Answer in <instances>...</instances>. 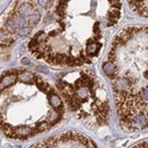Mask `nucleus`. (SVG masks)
<instances>
[{
	"label": "nucleus",
	"mask_w": 148,
	"mask_h": 148,
	"mask_svg": "<svg viewBox=\"0 0 148 148\" xmlns=\"http://www.w3.org/2000/svg\"><path fill=\"white\" fill-rule=\"evenodd\" d=\"M38 47H39V44L37 43L34 39L29 43V49H30V52H31V53H34L37 50H38Z\"/></svg>",
	"instance_id": "f3484780"
},
{
	"label": "nucleus",
	"mask_w": 148,
	"mask_h": 148,
	"mask_svg": "<svg viewBox=\"0 0 148 148\" xmlns=\"http://www.w3.org/2000/svg\"><path fill=\"white\" fill-rule=\"evenodd\" d=\"M12 34L8 33L4 27H0V46L1 47H7L10 46L12 43H13V39H12Z\"/></svg>",
	"instance_id": "0eeeda50"
},
{
	"label": "nucleus",
	"mask_w": 148,
	"mask_h": 148,
	"mask_svg": "<svg viewBox=\"0 0 148 148\" xmlns=\"http://www.w3.org/2000/svg\"><path fill=\"white\" fill-rule=\"evenodd\" d=\"M109 3L112 4L114 7H116V8L121 7V1H120V0H109Z\"/></svg>",
	"instance_id": "6ab92c4d"
},
{
	"label": "nucleus",
	"mask_w": 148,
	"mask_h": 148,
	"mask_svg": "<svg viewBox=\"0 0 148 148\" xmlns=\"http://www.w3.org/2000/svg\"><path fill=\"white\" fill-rule=\"evenodd\" d=\"M21 64L23 65H30L31 64V62H30V59L29 58H26V57H24V58H21Z\"/></svg>",
	"instance_id": "412c9836"
},
{
	"label": "nucleus",
	"mask_w": 148,
	"mask_h": 148,
	"mask_svg": "<svg viewBox=\"0 0 148 148\" xmlns=\"http://www.w3.org/2000/svg\"><path fill=\"white\" fill-rule=\"evenodd\" d=\"M4 29L8 32V33H11V34H13V33H16L17 32V30H18V27H17V25L13 23V20H12L11 18H6V20H5V25H4Z\"/></svg>",
	"instance_id": "ddd939ff"
},
{
	"label": "nucleus",
	"mask_w": 148,
	"mask_h": 148,
	"mask_svg": "<svg viewBox=\"0 0 148 148\" xmlns=\"http://www.w3.org/2000/svg\"><path fill=\"white\" fill-rule=\"evenodd\" d=\"M33 10H34V6L31 0H19L16 6V11L24 18H27L33 12Z\"/></svg>",
	"instance_id": "7ed1b4c3"
},
{
	"label": "nucleus",
	"mask_w": 148,
	"mask_h": 148,
	"mask_svg": "<svg viewBox=\"0 0 148 148\" xmlns=\"http://www.w3.org/2000/svg\"><path fill=\"white\" fill-rule=\"evenodd\" d=\"M34 78H36V75L30 71H18V79L25 84H33L34 83Z\"/></svg>",
	"instance_id": "423d86ee"
},
{
	"label": "nucleus",
	"mask_w": 148,
	"mask_h": 148,
	"mask_svg": "<svg viewBox=\"0 0 148 148\" xmlns=\"http://www.w3.org/2000/svg\"><path fill=\"white\" fill-rule=\"evenodd\" d=\"M102 69H103V71H104V73L109 77V78H112L113 76H114V73H115V71H116V66H115V64L113 63L112 60H107V62H104L103 63V65H102Z\"/></svg>",
	"instance_id": "1a4fd4ad"
},
{
	"label": "nucleus",
	"mask_w": 148,
	"mask_h": 148,
	"mask_svg": "<svg viewBox=\"0 0 148 148\" xmlns=\"http://www.w3.org/2000/svg\"><path fill=\"white\" fill-rule=\"evenodd\" d=\"M85 52H87V55L89 57H95L98 55V52H100V45H98V43H96V42H91L87 45Z\"/></svg>",
	"instance_id": "9d476101"
},
{
	"label": "nucleus",
	"mask_w": 148,
	"mask_h": 148,
	"mask_svg": "<svg viewBox=\"0 0 148 148\" xmlns=\"http://www.w3.org/2000/svg\"><path fill=\"white\" fill-rule=\"evenodd\" d=\"M60 116H62V114H60V112H58V110H55V109H52V112H50L47 114V117H46V121L50 123V125L52 126V125H55V123H57L59 120H60Z\"/></svg>",
	"instance_id": "f8f14e48"
},
{
	"label": "nucleus",
	"mask_w": 148,
	"mask_h": 148,
	"mask_svg": "<svg viewBox=\"0 0 148 148\" xmlns=\"http://www.w3.org/2000/svg\"><path fill=\"white\" fill-rule=\"evenodd\" d=\"M32 147H96V143L82 134L71 132L40 141Z\"/></svg>",
	"instance_id": "f257e3e1"
},
{
	"label": "nucleus",
	"mask_w": 148,
	"mask_h": 148,
	"mask_svg": "<svg viewBox=\"0 0 148 148\" xmlns=\"http://www.w3.org/2000/svg\"><path fill=\"white\" fill-rule=\"evenodd\" d=\"M133 147H139V148H140V147H146V148H147V139H146V140H143L142 142H139V143H135V145H134Z\"/></svg>",
	"instance_id": "aec40b11"
},
{
	"label": "nucleus",
	"mask_w": 148,
	"mask_h": 148,
	"mask_svg": "<svg viewBox=\"0 0 148 148\" xmlns=\"http://www.w3.org/2000/svg\"><path fill=\"white\" fill-rule=\"evenodd\" d=\"M37 69H38V70H40V71H43V72H47V70H46L45 68H42V66H38Z\"/></svg>",
	"instance_id": "4be33fe9"
},
{
	"label": "nucleus",
	"mask_w": 148,
	"mask_h": 148,
	"mask_svg": "<svg viewBox=\"0 0 148 148\" xmlns=\"http://www.w3.org/2000/svg\"><path fill=\"white\" fill-rule=\"evenodd\" d=\"M34 83L37 84L38 89H40V90H42L43 92H45L46 95L53 92V89H52L51 85L49 84L44 78H42V77H39V76H37V75H36V78H34Z\"/></svg>",
	"instance_id": "39448f33"
},
{
	"label": "nucleus",
	"mask_w": 148,
	"mask_h": 148,
	"mask_svg": "<svg viewBox=\"0 0 148 148\" xmlns=\"http://www.w3.org/2000/svg\"><path fill=\"white\" fill-rule=\"evenodd\" d=\"M16 79H18V70H12L5 72L3 77L0 78V91L10 88L11 85L16 83Z\"/></svg>",
	"instance_id": "f03ea898"
},
{
	"label": "nucleus",
	"mask_w": 148,
	"mask_h": 148,
	"mask_svg": "<svg viewBox=\"0 0 148 148\" xmlns=\"http://www.w3.org/2000/svg\"><path fill=\"white\" fill-rule=\"evenodd\" d=\"M51 128V125L47 121H42V122H38L36 125V127H34V129H36V132L37 133H45V132H47L49 129Z\"/></svg>",
	"instance_id": "4468645a"
},
{
	"label": "nucleus",
	"mask_w": 148,
	"mask_h": 148,
	"mask_svg": "<svg viewBox=\"0 0 148 148\" xmlns=\"http://www.w3.org/2000/svg\"><path fill=\"white\" fill-rule=\"evenodd\" d=\"M49 103H50V106L55 109V110H58V112H63V109H64V106H63V101H62V98L60 96H58L55 91L51 92V94H49Z\"/></svg>",
	"instance_id": "20e7f679"
},
{
	"label": "nucleus",
	"mask_w": 148,
	"mask_h": 148,
	"mask_svg": "<svg viewBox=\"0 0 148 148\" xmlns=\"http://www.w3.org/2000/svg\"><path fill=\"white\" fill-rule=\"evenodd\" d=\"M51 3H52V0H38V4L44 8H47L51 5Z\"/></svg>",
	"instance_id": "a211bd4d"
},
{
	"label": "nucleus",
	"mask_w": 148,
	"mask_h": 148,
	"mask_svg": "<svg viewBox=\"0 0 148 148\" xmlns=\"http://www.w3.org/2000/svg\"><path fill=\"white\" fill-rule=\"evenodd\" d=\"M8 18H11L12 20H13V23L17 25V27H21V26H24L26 24V18L21 17L17 11L11 12V13L8 14Z\"/></svg>",
	"instance_id": "6e6552de"
},
{
	"label": "nucleus",
	"mask_w": 148,
	"mask_h": 148,
	"mask_svg": "<svg viewBox=\"0 0 148 148\" xmlns=\"http://www.w3.org/2000/svg\"><path fill=\"white\" fill-rule=\"evenodd\" d=\"M39 21H40V13L38 11H33L32 13L26 18V23H29V25L32 26V27L38 25Z\"/></svg>",
	"instance_id": "9b49d317"
},
{
	"label": "nucleus",
	"mask_w": 148,
	"mask_h": 148,
	"mask_svg": "<svg viewBox=\"0 0 148 148\" xmlns=\"http://www.w3.org/2000/svg\"><path fill=\"white\" fill-rule=\"evenodd\" d=\"M47 38H49V36H47L45 32L40 31L38 34H36V37H34V40H36L37 43H38V44H42V43L47 42Z\"/></svg>",
	"instance_id": "dca6fc26"
},
{
	"label": "nucleus",
	"mask_w": 148,
	"mask_h": 148,
	"mask_svg": "<svg viewBox=\"0 0 148 148\" xmlns=\"http://www.w3.org/2000/svg\"><path fill=\"white\" fill-rule=\"evenodd\" d=\"M31 32H32V26H30V25L29 26L24 25L21 27H18V30H17V33L20 37H27V36H30Z\"/></svg>",
	"instance_id": "2eb2a0df"
}]
</instances>
